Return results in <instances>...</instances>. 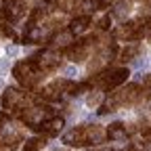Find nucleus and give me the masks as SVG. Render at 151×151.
<instances>
[{"label": "nucleus", "mask_w": 151, "mask_h": 151, "mask_svg": "<svg viewBox=\"0 0 151 151\" xmlns=\"http://www.w3.org/2000/svg\"><path fill=\"white\" fill-rule=\"evenodd\" d=\"M103 139V130L99 126H78L69 130L67 134L63 137V143L67 145H76V147H82V145H92V143H99Z\"/></svg>", "instance_id": "obj_1"}, {"label": "nucleus", "mask_w": 151, "mask_h": 151, "mask_svg": "<svg viewBox=\"0 0 151 151\" xmlns=\"http://www.w3.org/2000/svg\"><path fill=\"white\" fill-rule=\"evenodd\" d=\"M27 4H25V0H4V4H2V13L0 15H4L9 21H19L23 15H25V9Z\"/></svg>", "instance_id": "obj_2"}, {"label": "nucleus", "mask_w": 151, "mask_h": 151, "mask_svg": "<svg viewBox=\"0 0 151 151\" xmlns=\"http://www.w3.org/2000/svg\"><path fill=\"white\" fill-rule=\"evenodd\" d=\"M126 78H128V69H126V67H120V69H113V71L107 73V76H101L97 82H99V86H101L103 90H111V88L120 86L122 82H126Z\"/></svg>", "instance_id": "obj_3"}, {"label": "nucleus", "mask_w": 151, "mask_h": 151, "mask_svg": "<svg viewBox=\"0 0 151 151\" xmlns=\"http://www.w3.org/2000/svg\"><path fill=\"white\" fill-rule=\"evenodd\" d=\"M67 86H69L67 80H57V82H52V84H48L40 90V97L46 99V101H59L63 88H67Z\"/></svg>", "instance_id": "obj_4"}, {"label": "nucleus", "mask_w": 151, "mask_h": 151, "mask_svg": "<svg viewBox=\"0 0 151 151\" xmlns=\"http://www.w3.org/2000/svg\"><path fill=\"white\" fill-rule=\"evenodd\" d=\"M63 118H52V120H48V122H42L40 126H36L40 132H44L46 137H55L57 132H59L61 128H63Z\"/></svg>", "instance_id": "obj_5"}, {"label": "nucleus", "mask_w": 151, "mask_h": 151, "mask_svg": "<svg viewBox=\"0 0 151 151\" xmlns=\"http://www.w3.org/2000/svg\"><path fill=\"white\" fill-rule=\"evenodd\" d=\"M90 23H92V17H90V15H78V17L71 21V32L80 34V32H84Z\"/></svg>", "instance_id": "obj_6"}, {"label": "nucleus", "mask_w": 151, "mask_h": 151, "mask_svg": "<svg viewBox=\"0 0 151 151\" xmlns=\"http://www.w3.org/2000/svg\"><path fill=\"white\" fill-rule=\"evenodd\" d=\"M124 137H126L124 124L116 122V124H111V126L107 128V139H109V141H120V139H124Z\"/></svg>", "instance_id": "obj_7"}, {"label": "nucleus", "mask_w": 151, "mask_h": 151, "mask_svg": "<svg viewBox=\"0 0 151 151\" xmlns=\"http://www.w3.org/2000/svg\"><path fill=\"white\" fill-rule=\"evenodd\" d=\"M44 145H46V141H44V139L36 137V139H29V141H25V147H23L21 151H38V149H42Z\"/></svg>", "instance_id": "obj_8"}, {"label": "nucleus", "mask_w": 151, "mask_h": 151, "mask_svg": "<svg viewBox=\"0 0 151 151\" xmlns=\"http://www.w3.org/2000/svg\"><path fill=\"white\" fill-rule=\"evenodd\" d=\"M139 44H132V46H128V48H124V52H122V59L124 61H130L132 59V57H137L139 55Z\"/></svg>", "instance_id": "obj_9"}, {"label": "nucleus", "mask_w": 151, "mask_h": 151, "mask_svg": "<svg viewBox=\"0 0 151 151\" xmlns=\"http://www.w3.org/2000/svg\"><path fill=\"white\" fill-rule=\"evenodd\" d=\"M107 23H111V19H109V15H105V17L101 19V21H99V27H101V29H105V27H109Z\"/></svg>", "instance_id": "obj_10"}]
</instances>
